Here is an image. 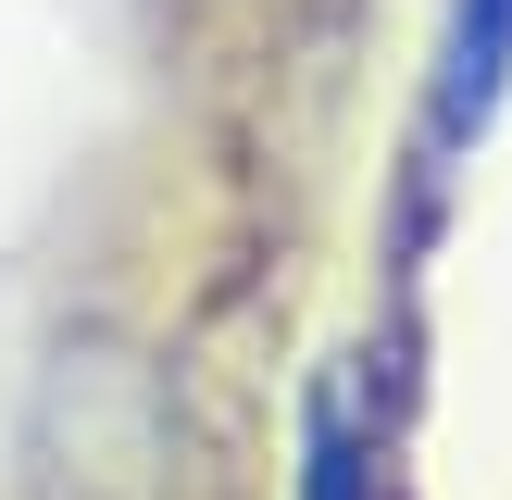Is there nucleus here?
<instances>
[{
    "instance_id": "f03ea898",
    "label": "nucleus",
    "mask_w": 512,
    "mask_h": 500,
    "mask_svg": "<svg viewBox=\"0 0 512 500\" xmlns=\"http://www.w3.org/2000/svg\"><path fill=\"white\" fill-rule=\"evenodd\" d=\"M300 500H375V438L350 413V388L300 400Z\"/></svg>"
},
{
    "instance_id": "f257e3e1",
    "label": "nucleus",
    "mask_w": 512,
    "mask_h": 500,
    "mask_svg": "<svg viewBox=\"0 0 512 500\" xmlns=\"http://www.w3.org/2000/svg\"><path fill=\"white\" fill-rule=\"evenodd\" d=\"M500 100H512V0H450L438 88H425V163L450 175V163L500 125Z\"/></svg>"
}]
</instances>
